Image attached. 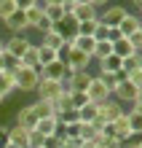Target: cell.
<instances>
[{
  "label": "cell",
  "instance_id": "cell-2",
  "mask_svg": "<svg viewBox=\"0 0 142 148\" xmlns=\"http://www.w3.org/2000/svg\"><path fill=\"white\" fill-rule=\"evenodd\" d=\"M62 92H67V89H65V84H62V81H48V78H40L38 89H35L38 100H48V102H54Z\"/></svg>",
  "mask_w": 142,
  "mask_h": 148
},
{
  "label": "cell",
  "instance_id": "cell-31",
  "mask_svg": "<svg viewBox=\"0 0 142 148\" xmlns=\"http://www.w3.org/2000/svg\"><path fill=\"white\" fill-rule=\"evenodd\" d=\"M56 59H62V57H59V51L46 49V46H40V43H38V62H40V67H43V65H48V62H56Z\"/></svg>",
  "mask_w": 142,
  "mask_h": 148
},
{
  "label": "cell",
  "instance_id": "cell-30",
  "mask_svg": "<svg viewBox=\"0 0 142 148\" xmlns=\"http://www.w3.org/2000/svg\"><path fill=\"white\" fill-rule=\"evenodd\" d=\"M24 16H27V30H35V27H38V22H40L46 14H43V5L38 3V5L27 8V11H24Z\"/></svg>",
  "mask_w": 142,
  "mask_h": 148
},
{
  "label": "cell",
  "instance_id": "cell-28",
  "mask_svg": "<svg viewBox=\"0 0 142 148\" xmlns=\"http://www.w3.org/2000/svg\"><path fill=\"white\" fill-rule=\"evenodd\" d=\"M22 67H32V70L40 67V62H38V43H32V46L22 54Z\"/></svg>",
  "mask_w": 142,
  "mask_h": 148
},
{
  "label": "cell",
  "instance_id": "cell-26",
  "mask_svg": "<svg viewBox=\"0 0 142 148\" xmlns=\"http://www.w3.org/2000/svg\"><path fill=\"white\" fill-rule=\"evenodd\" d=\"M43 14H46V19H48L51 24H54V27H56V24H59V22L67 16L65 5H43Z\"/></svg>",
  "mask_w": 142,
  "mask_h": 148
},
{
  "label": "cell",
  "instance_id": "cell-49",
  "mask_svg": "<svg viewBox=\"0 0 142 148\" xmlns=\"http://www.w3.org/2000/svg\"><path fill=\"white\" fill-rule=\"evenodd\" d=\"M5 148H19V145H16V143H8V145H5Z\"/></svg>",
  "mask_w": 142,
  "mask_h": 148
},
{
  "label": "cell",
  "instance_id": "cell-36",
  "mask_svg": "<svg viewBox=\"0 0 142 148\" xmlns=\"http://www.w3.org/2000/svg\"><path fill=\"white\" fill-rule=\"evenodd\" d=\"M14 11H16V3H14V0H0V22L8 19Z\"/></svg>",
  "mask_w": 142,
  "mask_h": 148
},
{
  "label": "cell",
  "instance_id": "cell-8",
  "mask_svg": "<svg viewBox=\"0 0 142 148\" xmlns=\"http://www.w3.org/2000/svg\"><path fill=\"white\" fill-rule=\"evenodd\" d=\"M70 14L75 16V22H91V19H99V8H94L91 3H70Z\"/></svg>",
  "mask_w": 142,
  "mask_h": 148
},
{
  "label": "cell",
  "instance_id": "cell-16",
  "mask_svg": "<svg viewBox=\"0 0 142 148\" xmlns=\"http://www.w3.org/2000/svg\"><path fill=\"white\" fill-rule=\"evenodd\" d=\"M113 129H115V135H118V140H121V143L131 137V127H129V116H126V110H123L121 116L113 121Z\"/></svg>",
  "mask_w": 142,
  "mask_h": 148
},
{
  "label": "cell",
  "instance_id": "cell-27",
  "mask_svg": "<svg viewBox=\"0 0 142 148\" xmlns=\"http://www.w3.org/2000/svg\"><path fill=\"white\" fill-rule=\"evenodd\" d=\"M113 54V40H96L94 43V51H91V59L94 62H99V59L110 57Z\"/></svg>",
  "mask_w": 142,
  "mask_h": 148
},
{
  "label": "cell",
  "instance_id": "cell-46",
  "mask_svg": "<svg viewBox=\"0 0 142 148\" xmlns=\"http://www.w3.org/2000/svg\"><path fill=\"white\" fill-rule=\"evenodd\" d=\"M129 108H134V110H139V113H142V92H137V97H134V102H131Z\"/></svg>",
  "mask_w": 142,
  "mask_h": 148
},
{
  "label": "cell",
  "instance_id": "cell-10",
  "mask_svg": "<svg viewBox=\"0 0 142 148\" xmlns=\"http://www.w3.org/2000/svg\"><path fill=\"white\" fill-rule=\"evenodd\" d=\"M65 62L70 70H88V65L94 62L88 54H83V51H78V49H70L67 51V57H65Z\"/></svg>",
  "mask_w": 142,
  "mask_h": 148
},
{
  "label": "cell",
  "instance_id": "cell-23",
  "mask_svg": "<svg viewBox=\"0 0 142 148\" xmlns=\"http://www.w3.org/2000/svg\"><path fill=\"white\" fill-rule=\"evenodd\" d=\"M0 94H3V97H11V94H16V81H14V73L0 70Z\"/></svg>",
  "mask_w": 142,
  "mask_h": 148
},
{
  "label": "cell",
  "instance_id": "cell-22",
  "mask_svg": "<svg viewBox=\"0 0 142 148\" xmlns=\"http://www.w3.org/2000/svg\"><path fill=\"white\" fill-rule=\"evenodd\" d=\"M113 54H118L121 59H126V57H131V54H137L134 51V46H131V40L129 38H118V40H113Z\"/></svg>",
  "mask_w": 142,
  "mask_h": 148
},
{
  "label": "cell",
  "instance_id": "cell-19",
  "mask_svg": "<svg viewBox=\"0 0 142 148\" xmlns=\"http://www.w3.org/2000/svg\"><path fill=\"white\" fill-rule=\"evenodd\" d=\"M30 108H32V113H35V119H38V121H40V119H51V116H54V105H51L48 100H35ZM54 119H56V116H54Z\"/></svg>",
  "mask_w": 142,
  "mask_h": 148
},
{
  "label": "cell",
  "instance_id": "cell-53",
  "mask_svg": "<svg viewBox=\"0 0 142 148\" xmlns=\"http://www.w3.org/2000/svg\"><path fill=\"white\" fill-rule=\"evenodd\" d=\"M3 102H5V97H3V94H0V105H3Z\"/></svg>",
  "mask_w": 142,
  "mask_h": 148
},
{
  "label": "cell",
  "instance_id": "cell-39",
  "mask_svg": "<svg viewBox=\"0 0 142 148\" xmlns=\"http://www.w3.org/2000/svg\"><path fill=\"white\" fill-rule=\"evenodd\" d=\"M43 145H46V137L38 135L35 129H30V148H43Z\"/></svg>",
  "mask_w": 142,
  "mask_h": 148
},
{
  "label": "cell",
  "instance_id": "cell-11",
  "mask_svg": "<svg viewBox=\"0 0 142 148\" xmlns=\"http://www.w3.org/2000/svg\"><path fill=\"white\" fill-rule=\"evenodd\" d=\"M134 97H137V89H134V84H131V81H121L113 89V100H118L121 105H131Z\"/></svg>",
  "mask_w": 142,
  "mask_h": 148
},
{
  "label": "cell",
  "instance_id": "cell-52",
  "mask_svg": "<svg viewBox=\"0 0 142 148\" xmlns=\"http://www.w3.org/2000/svg\"><path fill=\"white\" fill-rule=\"evenodd\" d=\"M75 3H91V0H75Z\"/></svg>",
  "mask_w": 142,
  "mask_h": 148
},
{
  "label": "cell",
  "instance_id": "cell-5",
  "mask_svg": "<svg viewBox=\"0 0 142 148\" xmlns=\"http://www.w3.org/2000/svg\"><path fill=\"white\" fill-rule=\"evenodd\" d=\"M38 73H40V78H48V81H62L70 73V67H67L65 59H56V62H48V65L38 67Z\"/></svg>",
  "mask_w": 142,
  "mask_h": 148
},
{
  "label": "cell",
  "instance_id": "cell-51",
  "mask_svg": "<svg viewBox=\"0 0 142 148\" xmlns=\"http://www.w3.org/2000/svg\"><path fill=\"white\" fill-rule=\"evenodd\" d=\"M0 70H5V67H3V54H0Z\"/></svg>",
  "mask_w": 142,
  "mask_h": 148
},
{
  "label": "cell",
  "instance_id": "cell-14",
  "mask_svg": "<svg viewBox=\"0 0 142 148\" xmlns=\"http://www.w3.org/2000/svg\"><path fill=\"white\" fill-rule=\"evenodd\" d=\"M40 46L46 49H54V51H62V46H67V38L62 35V32L54 27L51 32H46V35H40Z\"/></svg>",
  "mask_w": 142,
  "mask_h": 148
},
{
  "label": "cell",
  "instance_id": "cell-9",
  "mask_svg": "<svg viewBox=\"0 0 142 148\" xmlns=\"http://www.w3.org/2000/svg\"><path fill=\"white\" fill-rule=\"evenodd\" d=\"M3 24H5V30L11 32V35H24V32H27V16H24L22 8H16L8 19H3Z\"/></svg>",
  "mask_w": 142,
  "mask_h": 148
},
{
  "label": "cell",
  "instance_id": "cell-21",
  "mask_svg": "<svg viewBox=\"0 0 142 148\" xmlns=\"http://www.w3.org/2000/svg\"><path fill=\"white\" fill-rule=\"evenodd\" d=\"M94 38L91 35H75V38H70V46L73 49H78V51H83V54H88L91 57V51H94Z\"/></svg>",
  "mask_w": 142,
  "mask_h": 148
},
{
  "label": "cell",
  "instance_id": "cell-47",
  "mask_svg": "<svg viewBox=\"0 0 142 148\" xmlns=\"http://www.w3.org/2000/svg\"><path fill=\"white\" fill-rule=\"evenodd\" d=\"M91 5H94V8H99V11H102L105 5H110V0H91Z\"/></svg>",
  "mask_w": 142,
  "mask_h": 148
},
{
  "label": "cell",
  "instance_id": "cell-45",
  "mask_svg": "<svg viewBox=\"0 0 142 148\" xmlns=\"http://www.w3.org/2000/svg\"><path fill=\"white\" fill-rule=\"evenodd\" d=\"M16 3V8H22V11H27V8H32V5H38L40 0H14Z\"/></svg>",
  "mask_w": 142,
  "mask_h": 148
},
{
  "label": "cell",
  "instance_id": "cell-44",
  "mask_svg": "<svg viewBox=\"0 0 142 148\" xmlns=\"http://www.w3.org/2000/svg\"><path fill=\"white\" fill-rule=\"evenodd\" d=\"M129 81L134 84V89H137V92H142V70H137V73H131V75H129Z\"/></svg>",
  "mask_w": 142,
  "mask_h": 148
},
{
  "label": "cell",
  "instance_id": "cell-17",
  "mask_svg": "<svg viewBox=\"0 0 142 148\" xmlns=\"http://www.w3.org/2000/svg\"><path fill=\"white\" fill-rule=\"evenodd\" d=\"M56 30H59L67 40H70V38H75V35H78V22H75V16H73V14H67L65 19L56 24Z\"/></svg>",
  "mask_w": 142,
  "mask_h": 148
},
{
  "label": "cell",
  "instance_id": "cell-43",
  "mask_svg": "<svg viewBox=\"0 0 142 148\" xmlns=\"http://www.w3.org/2000/svg\"><path fill=\"white\" fill-rule=\"evenodd\" d=\"M129 40H131V46H134V51H139V54H142V32L129 35Z\"/></svg>",
  "mask_w": 142,
  "mask_h": 148
},
{
  "label": "cell",
  "instance_id": "cell-6",
  "mask_svg": "<svg viewBox=\"0 0 142 148\" xmlns=\"http://www.w3.org/2000/svg\"><path fill=\"white\" fill-rule=\"evenodd\" d=\"M86 94H88V102H96V105L113 97V94H110V89H107V86H105V81H102L99 75H94V78H91V84H88Z\"/></svg>",
  "mask_w": 142,
  "mask_h": 148
},
{
  "label": "cell",
  "instance_id": "cell-35",
  "mask_svg": "<svg viewBox=\"0 0 142 148\" xmlns=\"http://www.w3.org/2000/svg\"><path fill=\"white\" fill-rule=\"evenodd\" d=\"M3 67H5L8 73H16L22 67V59H16V57H11V54H5V51H3Z\"/></svg>",
  "mask_w": 142,
  "mask_h": 148
},
{
  "label": "cell",
  "instance_id": "cell-33",
  "mask_svg": "<svg viewBox=\"0 0 142 148\" xmlns=\"http://www.w3.org/2000/svg\"><path fill=\"white\" fill-rule=\"evenodd\" d=\"M83 105H88V94L86 92H70V108L81 110Z\"/></svg>",
  "mask_w": 142,
  "mask_h": 148
},
{
  "label": "cell",
  "instance_id": "cell-54",
  "mask_svg": "<svg viewBox=\"0 0 142 148\" xmlns=\"http://www.w3.org/2000/svg\"><path fill=\"white\" fill-rule=\"evenodd\" d=\"M0 54H3V40H0Z\"/></svg>",
  "mask_w": 142,
  "mask_h": 148
},
{
  "label": "cell",
  "instance_id": "cell-13",
  "mask_svg": "<svg viewBox=\"0 0 142 148\" xmlns=\"http://www.w3.org/2000/svg\"><path fill=\"white\" fill-rule=\"evenodd\" d=\"M139 27H142L139 14H126L121 19V24H118V32H121L123 38H129V35H134V32H139Z\"/></svg>",
  "mask_w": 142,
  "mask_h": 148
},
{
  "label": "cell",
  "instance_id": "cell-29",
  "mask_svg": "<svg viewBox=\"0 0 142 148\" xmlns=\"http://www.w3.org/2000/svg\"><path fill=\"white\" fill-rule=\"evenodd\" d=\"M121 70L126 73V75H131V73H137V70H142V54L137 51V54H131V57H126V59H123V65H121Z\"/></svg>",
  "mask_w": 142,
  "mask_h": 148
},
{
  "label": "cell",
  "instance_id": "cell-20",
  "mask_svg": "<svg viewBox=\"0 0 142 148\" xmlns=\"http://www.w3.org/2000/svg\"><path fill=\"white\" fill-rule=\"evenodd\" d=\"M121 65H123V59H121L118 54H110V57H105V59H99V62H96L99 73H118Z\"/></svg>",
  "mask_w": 142,
  "mask_h": 148
},
{
  "label": "cell",
  "instance_id": "cell-37",
  "mask_svg": "<svg viewBox=\"0 0 142 148\" xmlns=\"http://www.w3.org/2000/svg\"><path fill=\"white\" fill-rule=\"evenodd\" d=\"M62 137H81V121L65 124V127H62Z\"/></svg>",
  "mask_w": 142,
  "mask_h": 148
},
{
  "label": "cell",
  "instance_id": "cell-12",
  "mask_svg": "<svg viewBox=\"0 0 142 148\" xmlns=\"http://www.w3.org/2000/svg\"><path fill=\"white\" fill-rule=\"evenodd\" d=\"M35 132H38V135H43L46 140H51V137L62 135V127H59V121L51 116V119H40L38 124H35Z\"/></svg>",
  "mask_w": 142,
  "mask_h": 148
},
{
  "label": "cell",
  "instance_id": "cell-1",
  "mask_svg": "<svg viewBox=\"0 0 142 148\" xmlns=\"http://www.w3.org/2000/svg\"><path fill=\"white\" fill-rule=\"evenodd\" d=\"M14 81H16V92L27 94V92H35L40 84V73L32 70V67H19V70L14 73Z\"/></svg>",
  "mask_w": 142,
  "mask_h": 148
},
{
  "label": "cell",
  "instance_id": "cell-18",
  "mask_svg": "<svg viewBox=\"0 0 142 148\" xmlns=\"http://www.w3.org/2000/svg\"><path fill=\"white\" fill-rule=\"evenodd\" d=\"M118 38H121L118 27H107V24L96 22V30H94V40H118Z\"/></svg>",
  "mask_w": 142,
  "mask_h": 148
},
{
  "label": "cell",
  "instance_id": "cell-7",
  "mask_svg": "<svg viewBox=\"0 0 142 148\" xmlns=\"http://www.w3.org/2000/svg\"><path fill=\"white\" fill-rule=\"evenodd\" d=\"M30 46H32V43H30L27 35H11V38L3 43V51H5V54H11V57H16V59H22V54Z\"/></svg>",
  "mask_w": 142,
  "mask_h": 148
},
{
  "label": "cell",
  "instance_id": "cell-32",
  "mask_svg": "<svg viewBox=\"0 0 142 148\" xmlns=\"http://www.w3.org/2000/svg\"><path fill=\"white\" fill-rule=\"evenodd\" d=\"M126 116H129L131 135H142V113H139V110H134V108H129V110H126Z\"/></svg>",
  "mask_w": 142,
  "mask_h": 148
},
{
  "label": "cell",
  "instance_id": "cell-3",
  "mask_svg": "<svg viewBox=\"0 0 142 148\" xmlns=\"http://www.w3.org/2000/svg\"><path fill=\"white\" fill-rule=\"evenodd\" d=\"M129 14V8L126 5H118V3H113V5H105L102 11H99V22L102 24H107V27H118L121 19Z\"/></svg>",
  "mask_w": 142,
  "mask_h": 148
},
{
  "label": "cell",
  "instance_id": "cell-42",
  "mask_svg": "<svg viewBox=\"0 0 142 148\" xmlns=\"http://www.w3.org/2000/svg\"><path fill=\"white\" fill-rule=\"evenodd\" d=\"M142 145V135H131L129 140H123V148H139Z\"/></svg>",
  "mask_w": 142,
  "mask_h": 148
},
{
  "label": "cell",
  "instance_id": "cell-50",
  "mask_svg": "<svg viewBox=\"0 0 142 148\" xmlns=\"http://www.w3.org/2000/svg\"><path fill=\"white\" fill-rule=\"evenodd\" d=\"M91 148H107V145H102V143H96V145H91Z\"/></svg>",
  "mask_w": 142,
  "mask_h": 148
},
{
  "label": "cell",
  "instance_id": "cell-25",
  "mask_svg": "<svg viewBox=\"0 0 142 148\" xmlns=\"http://www.w3.org/2000/svg\"><path fill=\"white\" fill-rule=\"evenodd\" d=\"M96 116H99V108H96V102H88V105H83L81 110H78V121H81V124H94Z\"/></svg>",
  "mask_w": 142,
  "mask_h": 148
},
{
  "label": "cell",
  "instance_id": "cell-55",
  "mask_svg": "<svg viewBox=\"0 0 142 148\" xmlns=\"http://www.w3.org/2000/svg\"><path fill=\"white\" fill-rule=\"evenodd\" d=\"M139 19H142V8H139Z\"/></svg>",
  "mask_w": 142,
  "mask_h": 148
},
{
  "label": "cell",
  "instance_id": "cell-56",
  "mask_svg": "<svg viewBox=\"0 0 142 148\" xmlns=\"http://www.w3.org/2000/svg\"><path fill=\"white\" fill-rule=\"evenodd\" d=\"M139 148H142V145H139Z\"/></svg>",
  "mask_w": 142,
  "mask_h": 148
},
{
  "label": "cell",
  "instance_id": "cell-24",
  "mask_svg": "<svg viewBox=\"0 0 142 148\" xmlns=\"http://www.w3.org/2000/svg\"><path fill=\"white\" fill-rule=\"evenodd\" d=\"M11 143H16L19 148H30V129L14 124V127H11Z\"/></svg>",
  "mask_w": 142,
  "mask_h": 148
},
{
  "label": "cell",
  "instance_id": "cell-48",
  "mask_svg": "<svg viewBox=\"0 0 142 148\" xmlns=\"http://www.w3.org/2000/svg\"><path fill=\"white\" fill-rule=\"evenodd\" d=\"M131 3V8H142V0H129Z\"/></svg>",
  "mask_w": 142,
  "mask_h": 148
},
{
  "label": "cell",
  "instance_id": "cell-15",
  "mask_svg": "<svg viewBox=\"0 0 142 148\" xmlns=\"http://www.w3.org/2000/svg\"><path fill=\"white\" fill-rule=\"evenodd\" d=\"M14 119H16L14 124H19V127H24V129H35V124H38V119H35V113H32L30 105H22L19 110H16Z\"/></svg>",
  "mask_w": 142,
  "mask_h": 148
},
{
  "label": "cell",
  "instance_id": "cell-34",
  "mask_svg": "<svg viewBox=\"0 0 142 148\" xmlns=\"http://www.w3.org/2000/svg\"><path fill=\"white\" fill-rule=\"evenodd\" d=\"M56 121H59V127H65V124H75V121H78V110H75V108L62 110L59 116H56Z\"/></svg>",
  "mask_w": 142,
  "mask_h": 148
},
{
  "label": "cell",
  "instance_id": "cell-38",
  "mask_svg": "<svg viewBox=\"0 0 142 148\" xmlns=\"http://www.w3.org/2000/svg\"><path fill=\"white\" fill-rule=\"evenodd\" d=\"M96 22H99V19H91V22H81V24H78V35H91V38H94Z\"/></svg>",
  "mask_w": 142,
  "mask_h": 148
},
{
  "label": "cell",
  "instance_id": "cell-41",
  "mask_svg": "<svg viewBox=\"0 0 142 148\" xmlns=\"http://www.w3.org/2000/svg\"><path fill=\"white\" fill-rule=\"evenodd\" d=\"M51 30H54V24H51L46 16H43V19L38 22V27H35V32H40V35H46V32H51Z\"/></svg>",
  "mask_w": 142,
  "mask_h": 148
},
{
  "label": "cell",
  "instance_id": "cell-4",
  "mask_svg": "<svg viewBox=\"0 0 142 148\" xmlns=\"http://www.w3.org/2000/svg\"><path fill=\"white\" fill-rule=\"evenodd\" d=\"M96 108H99V116H96V119H99L102 124H113V121L118 119L123 110H126L118 100H113V97H110V100H105V102H99Z\"/></svg>",
  "mask_w": 142,
  "mask_h": 148
},
{
  "label": "cell",
  "instance_id": "cell-40",
  "mask_svg": "<svg viewBox=\"0 0 142 148\" xmlns=\"http://www.w3.org/2000/svg\"><path fill=\"white\" fill-rule=\"evenodd\" d=\"M8 143H11V127L0 124V148H5Z\"/></svg>",
  "mask_w": 142,
  "mask_h": 148
}]
</instances>
